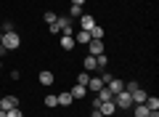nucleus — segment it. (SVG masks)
I'll return each instance as SVG.
<instances>
[{"label": "nucleus", "mask_w": 159, "mask_h": 117, "mask_svg": "<svg viewBox=\"0 0 159 117\" xmlns=\"http://www.w3.org/2000/svg\"><path fill=\"white\" fill-rule=\"evenodd\" d=\"M6 117H24V112L16 106V109H8V112H6Z\"/></svg>", "instance_id": "412c9836"}, {"label": "nucleus", "mask_w": 159, "mask_h": 117, "mask_svg": "<svg viewBox=\"0 0 159 117\" xmlns=\"http://www.w3.org/2000/svg\"><path fill=\"white\" fill-rule=\"evenodd\" d=\"M37 80H40L43 85H53V83H56V77H53V72H51V69H43Z\"/></svg>", "instance_id": "0eeeda50"}, {"label": "nucleus", "mask_w": 159, "mask_h": 117, "mask_svg": "<svg viewBox=\"0 0 159 117\" xmlns=\"http://www.w3.org/2000/svg\"><path fill=\"white\" fill-rule=\"evenodd\" d=\"M93 27H96V19H93L90 13H82V16H80V29H85V32H90Z\"/></svg>", "instance_id": "39448f33"}, {"label": "nucleus", "mask_w": 159, "mask_h": 117, "mask_svg": "<svg viewBox=\"0 0 159 117\" xmlns=\"http://www.w3.org/2000/svg\"><path fill=\"white\" fill-rule=\"evenodd\" d=\"M114 104H117V109H130V106H133V96L130 93H127V90H119V93L117 96H114Z\"/></svg>", "instance_id": "f03ea898"}, {"label": "nucleus", "mask_w": 159, "mask_h": 117, "mask_svg": "<svg viewBox=\"0 0 159 117\" xmlns=\"http://www.w3.org/2000/svg\"><path fill=\"white\" fill-rule=\"evenodd\" d=\"M74 43H82V45H88V43H90V32H85V29H80V32L74 35Z\"/></svg>", "instance_id": "4468645a"}, {"label": "nucleus", "mask_w": 159, "mask_h": 117, "mask_svg": "<svg viewBox=\"0 0 159 117\" xmlns=\"http://www.w3.org/2000/svg\"><path fill=\"white\" fill-rule=\"evenodd\" d=\"M6 53H8V51H6V48H3V45H0V59H3V56H6Z\"/></svg>", "instance_id": "393cba45"}, {"label": "nucleus", "mask_w": 159, "mask_h": 117, "mask_svg": "<svg viewBox=\"0 0 159 117\" xmlns=\"http://www.w3.org/2000/svg\"><path fill=\"white\" fill-rule=\"evenodd\" d=\"M69 16H82V6H69Z\"/></svg>", "instance_id": "aec40b11"}, {"label": "nucleus", "mask_w": 159, "mask_h": 117, "mask_svg": "<svg viewBox=\"0 0 159 117\" xmlns=\"http://www.w3.org/2000/svg\"><path fill=\"white\" fill-rule=\"evenodd\" d=\"M98 109H101V115H103V117H114V112H117V104H114V99H111V101H101V106H98Z\"/></svg>", "instance_id": "20e7f679"}, {"label": "nucleus", "mask_w": 159, "mask_h": 117, "mask_svg": "<svg viewBox=\"0 0 159 117\" xmlns=\"http://www.w3.org/2000/svg\"><path fill=\"white\" fill-rule=\"evenodd\" d=\"M43 101H45V106H48V109H53V106H58V101H56V96H53V93H48V96H45Z\"/></svg>", "instance_id": "6ab92c4d"}, {"label": "nucleus", "mask_w": 159, "mask_h": 117, "mask_svg": "<svg viewBox=\"0 0 159 117\" xmlns=\"http://www.w3.org/2000/svg\"><path fill=\"white\" fill-rule=\"evenodd\" d=\"M0 32H3V35H6V32H13V24H11V22H6L3 27H0Z\"/></svg>", "instance_id": "5701e85b"}, {"label": "nucleus", "mask_w": 159, "mask_h": 117, "mask_svg": "<svg viewBox=\"0 0 159 117\" xmlns=\"http://www.w3.org/2000/svg\"><path fill=\"white\" fill-rule=\"evenodd\" d=\"M82 67H85V72H93V69H98L96 56H90V53H88V56H85V61H82Z\"/></svg>", "instance_id": "f8f14e48"}, {"label": "nucleus", "mask_w": 159, "mask_h": 117, "mask_svg": "<svg viewBox=\"0 0 159 117\" xmlns=\"http://www.w3.org/2000/svg\"><path fill=\"white\" fill-rule=\"evenodd\" d=\"M130 96H133V104H143V101H146V96H148V93H146V90L141 88V85H138V88L133 90Z\"/></svg>", "instance_id": "6e6552de"}, {"label": "nucleus", "mask_w": 159, "mask_h": 117, "mask_svg": "<svg viewBox=\"0 0 159 117\" xmlns=\"http://www.w3.org/2000/svg\"><path fill=\"white\" fill-rule=\"evenodd\" d=\"M90 117H103V115H101V109H93V112H90Z\"/></svg>", "instance_id": "b1692460"}, {"label": "nucleus", "mask_w": 159, "mask_h": 117, "mask_svg": "<svg viewBox=\"0 0 159 117\" xmlns=\"http://www.w3.org/2000/svg\"><path fill=\"white\" fill-rule=\"evenodd\" d=\"M103 88V80L101 77H90V83H88V90H101Z\"/></svg>", "instance_id": "dca6fc26"}, {"label": "nucleus", "mask_w": 159, "mask_h": 117, "mask_svg": "<svg viewBox=\"0 0 159 117\" xmlns=\"http://www.w3.org/2000/svg\"><path fill=\"white\" fill-rule=\"evenodd\" d=\"M0 45H3L6 51H16L19 45H21V37H19L16 32H6V35H3V43H0Z\"/></svg>", "instance_id": "f257e3e1"}, {"label": "nucleus", "mask_w": 159, "mask_h": 117, "mask_svg": "<svg viewBox=\"0 0 159 117\" xmlns=\"http://www.w3.org/2000/svg\"><path fill=\"white\" fill-rule=\"evenodd\" d=\"M90 40H103V27H98V24H96V27L90 29Z\"/></svg>", "instance_id": "a211bd4d"}, {"label": "nucleus", "mask_w": 159, "mask_h": 117, "mask_svg": "<svg viewBox=\"0 0 159 117\" xmlns=\"http://www.w3.org/2000/svg\"><path fill=\"white\" fill-rule=\"evenodd\" d=\"M0 117H6V112H3V109H0Z\"/></svg>", "instance_id": "bb28decb"}, {"label": "nucleus", "mask_w": 159, "mask_h": 117, "mask_svg": "<svg viewBox=\"0 0 159 117\" xmlns=\"http://www.w3.org/2000/svg\"><path fill=\"white\" fill-rule=\"evenodd\" d=\"M72 3H74V6H82V3H85V0H72Z\"/></svg>", "instance_id": "a878e982"}, {"label": "nucleus", "mask_w": 159, "mask_h": 117, "mask_svg": "<svg viewBox=\"0 0 159 117\" xmlns=\"http://www.w3.org/2000/svg\"><path fill=\"white\" fill-rule=\"evenodd\" d=\"M90 56H101L103 53V40H90Z\"/></svg>", "instance_id": "1a4fd4ad"}, {"label": "nucleus", "mask_w": 159, "mask_h": 117, "mask_svg": "<svg viewBox=\"0 0 159 117\" xmlns=\"http://www.w3.org/2000/svg\"><path fill=\"white\" fill-rule=\"evenodd\" d=\"M56 19H58V16H56V13H53V11H48V13H45V24H53V22H56Z\"/></svg>", "instance_id": "4be33fe9"}, {"label": "nucleus", "mask_w": 159, "mask_h": 117, "mask_svg": "<svg viewBox=\"0 0 159 117\" xmlns=\"http://www.w3.org/2000/svg\"><path fill=\"white\" fill-rule=\"evenodd\" d=\"M127 117H133V115H127Z\"/></svg>", "instance_id": "c85d7f7f"}, {"label": "nucleus", "mask_w": 159, "mask_h": 117, "mask_svg": "<svg viewBox=\"0 0 159 117\" xmlns=\"http://www.w3.org/2000/svg\"><path fill=\"white\" fill-rule=\"evenodd\" d=\"M96 99H98V101H111V99H114V93L106 88V85H103L101 90H96Z\"/></svg>", "instance_id": "9b49d317"}, {"label": "nucleus", "mask_w": 159, "mask_h": 117, "mask_svg": "<svg viewBox=\"0 0 159 117\" xmlns=\"http://www.w3.org/2000/svg\"><path fill=\"white\" fill-rule=\"evenodd\" d=\"M74 45H77V43H74V32H64V37H61V48H64V51H72Z\"/></svg>", "instance_id": "423d86ee"}, {"label": "nucleus", "mask_w": 159, "mask_h": 117, "mask_svg": "<svg viewBox=\"0 0 159 117\" xmlns=\"http://www.w3.org/2000/svg\"><path fill=\"white\" fill-rule=\"evenodd\" d=\"M88 83H90V72H85V69H82V72L77 75V85H85V88H88Z\"/></svg>", "instance_id": "f3484780"}, {"label": "nucleus", "mask_w": 159, "mask_h": 117, "mask_svg": "<svg viewBox=\"0 0 159 117\" xmlns=\"http://www.w3.org/2000/svg\"><path fill=\"white\" fill-rule=\"evenodd\" d=\"M143 104L148 106V112H157V109H159V99H157V96H146V101H143Z\"/></svg>", "instance_id": "2eb2a0df"}, {"label": "nucleus", "mask_w": 159, "mask_h": 117, "mask_svg": "<svg viewBox=\"0 0 159 117\" xmlns=\"http://www.w3.org/2000/svg\"><path fill=\"white\" fill-rule=\"evenodd\" d=\"M16 106H19V99H16V96H3V99H0V109H3V112L16 109Z\"/></svg>", "instance_id": "7ed1b4c3"}, {"label": "nucleus", "mask_w": 159, "mask_h": 117, "mask_svg": "<svg viewBox=\"0 0 159 117\" xmlns=\"http://www.w3.org/2000/svg\"><path fill=\"white\" fill-rule=\"evenodd\" d=\"M69 93H72V99H85V96H88V88H85V85H77V83H74V88L69 90Z\"/></svg>", "instance_id": "9d476101"}, {"label": "nucleus", "mask_w": 159, "mask_h": 117, "mask_svg": "<svg viewBox=\"0 0 159 117\" xmlns=\"http://www.w3.org/2000/svg\"><path fill=\"white\" fill-rule=\"evenodd\" d=\"M0 43H3V32H0Z\"/></svg>", "instance_id": "cd10ccee"}, {"label": "nucleus", "mask_w": 159, "mask_h": 117, "mask_svg": "<svg viewBox=\"0 0 159 117\" xmlns=\"http://www.w3.org/2000/svg\"><path fill=\"white\" fill-rule=\"evenodd\" d=\"M56 101H58V106H69L74 99H72V93L66 90V93H58V96H56Z\"/></svg>", "instance_id": "ddd939ff"}]
</instances>
